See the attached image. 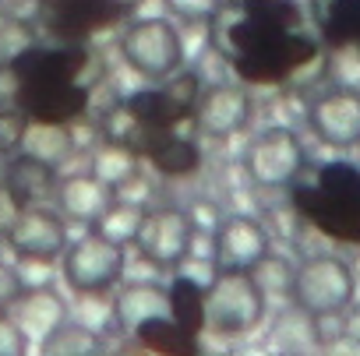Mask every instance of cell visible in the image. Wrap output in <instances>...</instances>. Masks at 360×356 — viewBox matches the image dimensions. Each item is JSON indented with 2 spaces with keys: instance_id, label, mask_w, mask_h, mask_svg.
<instances>
[{
  "instance_id": "obj_1",
  "label": "cell",
  "mask_w": 360,
  "mask_h": 356,
  "mask_svg": "<svg viewBox=\"0 0 360 356\" xmlns=\"http://www.w3.org/2000/svg\"><path fill=\"white\" fill-rule=\"evenodd\" d=\"M120 57L124 64L145 81H166L184 71L188 50L176 22L169 18H138L120 32Z\"/></svg>"
},
{
  "instance_id": "obj_2",
  "label": "cell",
  "mask_w": 360,
  "mask_h": 356,
  "mask_svg": "<svg viewBox=\"0 0 360 356\" xmlns=\"http://www.w3.org/2000/svg\"><path fill=\"white\" fill-rule=\"evenodd\" d=\"M265 321V289L255 272H219L205 289V328L216 335H248Z\"/></svg>"
},
{
  "instance_id": "obj_3",
  "label": "cell",
  "mask_w": 360,
  "mask_h": 356,
  "mask_svg": "<svg viewBox=\"0 0 360 356\" xmlns=\"http://www.w3.org/2000/svg\"><path fill=\"white\" fill-rule=\"evenodd\" d=\"M353 293H356L353 268L335 254H318V258H307L300 268H293L290 296L311 317L342 314L353 303Z\"/></svg>"
},
{
  "instance_id": "obj_4",
  "label": "cell",
  "mask_w": 360,
  "mask_h": 356,
  "mask_svg": "<svg viewBox=\"0 0 360 356\" xmlns=\"http://www.w3.org/2000/svg\"><path fill=\"white\" fill-rule=\"evenodd\" d=\"M314 57H318L314 39H307L300 32H272V36L251 43L248 50L233 53V71L240 74V81L276 85V81H286L290 74H297Z\"/></svg>"
},
{
  "instance_id": "obj_5",
  "label": "cell",
  "mask_w": 360,
  "mask_h": 356,
  "mask_svg": "<svg viewBox=\"0 0 360 356\" xmlns=\"http://www.w3.org/2000/svg\"><path fill=\"white\" fill-rule=\"evenodd\" d=\"M124 247L106 240L103 233H85L78 237L75 244H68L64 251V282L78 293V296H89V293H106L113 289L120 279H124Z\"/></svg>"
},
{
  "instance_id": "obj_6",
  "label": "cell",
  "mask_w": 360,
  "mask_h": 356,
  "mask_svg": "<svg viewBox=\"0 0 360 356\" xmlns=\"http://www.w3.org/2000/svg\"><path fill=\"white\" fill-rule=\"evenodd\" d=\"M134 247H138L141 261L152 268H162V272L180 268L195 247V219L184 209H173V205L148 209L141 216Z\"/></svg>"
},
{
  "instance_id": "obj_7",
  "label": "cell",
  "mask_w": 360,
  "mask_h": 356,
  "mask_svg": "<svg viewBox=\"0 0 360 356\" xmlns=\"http://www.w3.org/2000/svg\"><path fill=\"white\" fill-rule=\"evenodd\" d=\"M304 162H307L304 145L290 127H265L262 134L251 138L244 152L248 176L258 187H293Z\"/></svg>"
},
{
  "instance_id": "obj_8",
  "label": "cell",
  "mask_w": 360,
  "mask_h": 356,
  "mask_svg": "<svg viewBox=\"0 0 360 356\" xmlns=\"http://www.w3.org/2000/svg\"><path fill=\"white\" fill-rule=\"evenodd\" d=\"M4 240L18 258L53 261V258H64V251H68V219L53 209H43V205L18 209Z\"/></svg>"
},
{
  "instance_id": "obj_9",
  "label": "cell",
  "mask_w": 360,
  "mask_h": 356,
  "mask_svg": "<svg viewBox=\"0 0 360 356\" xmlns=\"http://www.w3.org/2000/svg\"><path fill=\"white\" fill-rule=\"evenodd\" d=\"M248 120H251V92L237 81H216L202 88L191 110V124L205 138H233L248 127Z\"/></svg>"
},
{
  "instance_id": "obj_10",
  "label": "cell",
  "mask_w": 360,
  "mask_h": 356,
  "mask_svg": "<svg viewBox=\"0 0 360 356\" xmlns=\"http://www.w3.org/2000/svg\"><path fill=\"white\" fill-rule=\"evenodd\" d=\"M307 124L332 148L360 145V88L335 85V88L321 92L307 110Z\"/></svg>"
},
{
  "instance_id": "obj_11",
  "label": "cell",
  "mask_w": 360,
  "mask_h": 356,
  "mask_svg": "<svg viewBox=\"0 0 360 356\" xmlns=\"http://www.w3.org/2000/svg\"><path fill=\"white\" fill-rule=\"evenodd\" d=\"M293 209L325 237L339 244H360V205L314 187H293Z\"/></svg>"
},
{
  "instance_id": "obj_12",
  "label": "cell",
  "mask_w": 360,
  "mask_h": 356,
  "mask_svg": "<svg viewBox=\"0 0 360 356\" xmlns=\"http://www.w3.org/2000/svg\"><path fill=\"white\" fill-rule=\"evenodd\" d=\"M269 254V233L251 216H230L216 230V265L219 272H255Z\"/></svg>"
},
{
  "instance_id": "obj_13",
  "label": "cell",
  "mask_w": 360,
  "mask_h": 356,
  "mask_svg": "<svg viewBox=\"0 0 360 356\" xmlns=\"http://www.w3.org/2000/svg\"><path fill=\"white\" fill-rule=\"evenodd\" d=\"M89 110V88L82 81H25L22 113L29 120L71 124Z\"/></svg>"
},
{
  "instance_id": "obj_14",
  "label": "cell",
  "mask_w": 360,
  "mask_h": 356,
  "mask_svg": "<svg viewBox=\"0 0 360 356\" xmlns=\"http://www.w3.org/2000/svg\"><path fill=\"white\" fill-rule=\"evenodd\" d=\"M134 152L162 176H188L202 166V148L191 138H180L176 131H141Z\"/></svg>"
},
{
  "instance_id": "obj_15",
  "label": "cell",
  "mask_w": 360,
  "mask_h": 356,
  "mask_svg": "<svg viewBox=\"0 0 360 356\" xmlns=\"http://www.w3.org/2000/svg\"><path fill=\"white\" fill-rule=\"evenodd\" d=\"M57 209L64 219H78V223H92L113 205V187L103 184L96 173H71L57 180V195H53Z\"/></svg>"
},
{
  "instance_id": "obj_16",
  "label": "cell",
  "mask_w": 360,
  "mask_h": 356,
  "mask_svg": "<svg viewBox=\"0 0 360 356\" xmlns=\"http://www.w3.org/2000/svg\"><path fill=\"white\" fill-rule=\"evenodd\" d=\"M8 198L18 209H32V205H46L57 195V169L43 159H32L25 152L11 155L8 162V180H4Z\"/></svg>"
},
{
  "instance_id": "obj_17",
  "label": "cell",
  "mask_w": 360,
  "mask_h": 356,
  "mask_svg": "<svg viewBox=\"0 0 360 356\" xmlns=\"http://www.w3.org/2000/svg\"><path fill=\"white\" fill-rule=\"evenodd\" d=\"M39 4H43L46 25L60 39H82L92 29H103L117 18L110 0H39Z\"/></svg>"
},
{
  "instance_id": "obj_18",
  "label": "cell",
  "mask_w": 360,
  "mask_h": 356,
  "mask_svg": "<svg viewBox=\"0 0 360 356\" xmlns=\"http://www.w3.org/2000/svg\"><path fill=\"white\" fill-rule=\"evenodd\" d=\"M265 342L276 356H311L321 345V324H318V317H311L307 310H300L293 303V310H286L272 321Z\"/></svg>"
},
{
  "instance_id": "obj_19",
  "label": "cell",
  "mask_w": 360,
  "mask_h": 356,
  "mask_svg": "<svg viewBox=\"0 0 360 356\" xmlns=\"http://www.w3.org/2000/svg\"><path fill=\"white\" fill-rule=\"evenodd\" d=\"M8 314L22 324V331H25L32 342H43L60 321H68V307H64V300H60L50 286L25 289V296H22Z\"/></svg>"
},
{
  "instance_id": "obj_20",
  "label": "cell",
  "mask_w": 360,
  "mask_h": 356,
  "mask_svg": "<svg viewBox=\"0 0 360 356\" xmlns=\"http://www.w3.org/2000/svg\"><path fill=\"white\" fill-rule=\"evenodd\" d=\"M18 148H22L25 155H32V159L50 162V166L57 169V166H64V162L75 155V134H71L68 124H50V120H29V117H25Z\"/></svg>"
},
{
  "instance_id": "obj_21",
  "label": "cell",
  "mask_w": 360,
  "mask_h": 356,
  "mask_svg": "<svg viewBox=\"0 0 360 356\" xmlns=\"http://www.w3.org/2000/svg\"><path fill=\"white\" fill-rule=\"evenodd\" d=\"M134 338L152 352V356H202L198 335L188 331L184 324H176L169 314L148 317L134 328Z\"/></svg>"
},
{
  "instance_id": "obj_22",
  "label": "cell",
  "mask_w": 360,
  "mask_h": 356,
  "mask_svg": "<svg viewBox=\"0 0 360 356\" xmlns=\"http://www.w3.org/2000/svg\"><path fill=\"white\" fill-rule=\"evenodd\" d=\"M113 310H117V321L134 331L141 321L169 314V296H166V289H159L152 282H134V286H124L117 293Z\"/></svg>"
},
{
  "instance_id": "obj_23",
  "label": "cell",
  "mask_w": 360,
  "mask_h": 356,
  "mask_svg": "<svg viewBox=\"0 0 360 356\" xmlns=\"http://www.w3.org/2000/svg\"><path fill=\"white\" fill-rule=\"evenodd\" d=\"M169 317L176 324H184L188 331L202 335L205 331V286L191 275H176L169 279Z\"/></svg>"
},
{
  "instance_id": "obj_24",
  "label": "cell",
  "mask_w": 360,
  "mask_h": 356,
  "mask_svg": "<svg viewBox=\"0 0 360 356\" xmlns=\"http://www.w3.org/2000/svg\"><path fill=\"white\" fill-rule=\"evenodd\" d=\"M43 356H99L103 352V335L89 328L85 321H60L43 342Z\"/></svg>"
},
{
  "instance_id": "obj_25",
  "label": "cell",
  "mask_w": 360,
  "mask_h": 356,
  "mask_svg": "<svg viewBox=\"0 0 360 356\" xmlns=\"http://www.w3.org/2000/svg\"><path fill=\"white\" fill-rule=\"evenodd\" d=\"M138 162H141L138 152H131V148L120 145V141H106V145L96 148L89 173H96L99 180L110 184V187H120L124 180H131V176L138 173Z\"/></svg>"
},
{
  "instance_id": "obj_26",
  "label": "cell",
  "mask_w": 360,
  "mask_h": 356,
  "mask_svg": "<svg viewBox=\"0 0 360 356\" xmlns=\"http://www.w3.org/2000/svg\"><path fill=\"white\" fill-rule=\"evenodd\" d=\"M321 36L332 50L356 46L360 36V0H328V11L321 18Z\"/></svg>"
},
{
  "instance_id": "obj_27",
  "label": "cell",
  "mask_w": 360,
  "mask_h": 356,
  "mask_svg": "<svg viewBox=\"0 0 360 356\" xmlns=\"http://www.w3.org/2000/svg\"><path fill=\"white\" fill-rule=\"evenodd\" d=\"M141 216H145L141 205H134V202H113V205L96 219V233H103L106 240L127 247V244H134V237H138Z\"/></svg>"
},
{
  "instance_id": "obj_28",
  "label": "cell",
  "mask_w": 360,
  "mask_h": 356,
  "mask_svg": "<svg viewBox=\"0 0 360 356\" xmlns=\"http://www.w3.org/2000/svg\"><path fill=\"white\" fill-rule=\"evenodd\" d=\"M240 8L248 18L279 29V32H297L300 29V8L297 0H240Z\"/></svg>"
},
{
  "instance_id": "obj_29",
  "label": "cell",
  "mask_w": 360,
  "mask_h": 356,
  "mask_svg": "<svg viewBox=\"0 0 360 356\" xmlns=\"http://www.w3.org/2000/svg\"><path fill=\"white\" fill-rule=\"evenodd\" d=\"M318 187L328 195H339L353 205H360V166L349 162H328L318 169Z\"/></svg>"
},
{
  "instance_id": "obj_30",
  "label": "cell",
  "mask_w": 360,
  "mask_h": 356,
  "mask_svg": "<svg viewBox=\"0 0 360 356\" xmlns=\"http://www.w3.org/2000/svg\"><path fill=\"white\" fill-rule=\"evenodd\" d=\"M29 50H32V29L18 18L0 15V64H15Z\"/></svg>"
},
{
  "instance_id": "obj_31",
  "label": "cell",
  "mask_w": 360,
  "mask_h": 356,
  "mask_svg": "<svg viewBox=\"0 0 360 356\" xmlns=\"http://www.w3.org/2000/svg\"><path fill=\"white\" fill-rule=\"evenodd\" d=\"M29 345H32V338L4 310V314H0V356H29Z\"/></svg>"
},
{
  "instance_id": "obj_32",
  "label": "cell",
  "mask_w": 360,
  "mask_h": 356,
  "mask_svg": "<svg viewBox=\"0 0 360 356\" xmlns=\"http://www.w3.org/2000/svg\"><path fill=\"white\" fill-rule=\"evenodd\" d=\"M0 113H22V74L15 64H0Z\"/></svg>"
},
{
  "instance_id": "obj_33",
  "label": "cell",
  "mask_w": 360,
  "mask_h": 356,
  "mask_svg": "<svg viewBox=\"0 0 360 356\" xmlns=\"http://www.w3.org/2000/svg\"><path fill=\"white\" fill-rule=\"evenodd\" d=\"M25 296V282H22V272L15 265H4L0 261V314L11 310L18 300Z\"/></svg>"
},
{
  "instance_id": "obj_34",
  "label": "cell",
  "mask_w": 360,
  "mask_h": 356,
  "mask_svg": "<svg viewBox=\"0 0 360 356\" xmlns=\"http://www.w3.org/2000/svg\"><path fill=\"white\" fill-rule=\"evenodd\" d=\"M166 4L173 15L188 18V22H205L216 15V0H166Z\"/></svg>"
},
{
  "instance_id": "obj_35",
  "label": "cell",
  "mask_w": 360,
  "mask_h": 356,
  "mask_svg": "<svg viewBox=\"0 0 360 356\" xmlns=\"http://www.w3.org/2000/svg\"><path fill=\"white\" fill-rule=\"evenodd\" d=\"M342 335H346L349 342H356V345H360V303L346 307V317H342Z\"/></svg>"
},
{
  "instance_id": "obj_36",
  "label": "cell",
  "mask_w": 360,
  "mask_h": 356,
  "mask_svg": "<svg viewBox=\"0 0 360 356\" xmlns=\"http://www.w3.org/2000/svg\"><path fill=\"white\" fill-rule=\"evenodd\" d=\"M15 216H18V205L8 198V191H0V237H8V230H11Z\"/></svg>"
},
{
  "instance_id": "obj_37",
  "label": "cell",
  "mask_w": 360,
  "mask_h": 356,
  "mask_svg": "<svg viewBox=\"0 0 360 356\" xmlns=\"http://www.w3.org/2000/svg\"><path fill=\"white\" fill-rule=\"evenodd\" d=\"M145 0H110V8L117 11V15H127V11H134V8H141Z\"/></svg>"
},
{
  "instance_id": "obj_38",
  "label": "cell",
  "mask_w": 360,
  "mask_h": 356,
  "mask_svg": "<svg viewBox=\"0 0 360 356\" xmlns=\"http://www.w3.org/2000/svg\"><path fill=\"white\" fill-rule=\"evenodd\" d=\"M117 356H148V349H145V345H141V342L134 338V342H127V345H124V349H120Z\"/></svg>"
},
{
  "instance_id": "obj_39",
  "label": "cell",
  "mask_w": 360,
  "mask_h": 356,
  "mask_svg": "<svg viewBox=\"0 0 360 356\" xmlns=\"http://www.w3.org/2000/svg\"><path fill=\"white\" fill-rule=\"evenodd\" d=\"M8 162H11V155H8L4 145H0V191H4V180H8Z\"/></svg>"
},
{
  "instance_id": "obj_40",
  "label": "cell",
  "mask_w": 360,
  "mask_h": 356,
  "mask_svg": "<svg viewBox=\"0 0 360 356\" xmlns=\"http://www.w3.org/2000/svg\"><path fill=\"white\" fill-rule=\"evenodd\" d=\"M356 46H360V36H356Z\"/></svg>"
}]
</instances>
